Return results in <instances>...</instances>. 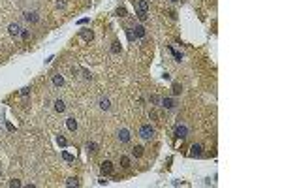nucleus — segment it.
<instances>
[{
	"instance_id": "f257e3e1",
	"label": "nucleus",
	"mask_w": 282,
	"mask_h": 188,
	"mask_svg": "<svg viewBox=\"0 0 282 188\" xmlns=\"http://www.w3.org/2000/svg\"><path fill=\"white\" fill-rule=\"evenodd\" d=\"M139 137L143 139V141H151L152 137H154V128L151 126V124H143L139 128Z\"/></svg>"
},
{
	"instance_id": "f03ea898",
	"label": "nucleus",
	"mask_w": 282,
	"mask_h": 188,
	"mask_svg": "<svg viewBox=\"0 0 282 188\" xmlns=\"http://www.w3.org/2000/svg\"><path fill=\"white\" fill-rule=\"evenodd\" d=\"M21 27L17 25V23H11V25L8 27V32H10V36H13V38H17V36H21Z\"/></svg>"
},
{
	"instance_id": "7ed1b4c3",
	"label": "nucleus",
	"mask_w": 282,
	"mask_h": 188,
	"mask_svg": "<svg viewBox=\"0 0 282 188\" xmlns=\"http://www.w3.org/2000/svg\"><path fill=\"white\" fill-rule=\"evenodd\" d=\"M175 135H177V137H181V139L188 137V128H186L184 124H179V126L175 128Z\"/></svg>"
},
{
	"instance_id": "20e7f679",
	"label": "nucleus",
	"mask_w": 282,
	"mask_h": 188,
	"mask_svg": "<svg viewBox=\"0 0 282 188\" xmlns=\"http://www.w3.org/2000/svg\"><path fill=\"white\" fill-rule=\"evenodd\" d=\"M132 32H134V38H141V40H143L145 34H147V32H145V27H141V25H135Z\"/></svg>"
},
{
	"instance_id": "39448f33",
	"label": "nucleus",
	"mask_w": 282,
	"mask_h": 188,
	"mask_svg": "<svg viewBox=\"0 0 282 188\" xmlns=\"http://www.w3.org/2000/svg\"><path fill=\"white\" fill-rule=\"evenodd\" d=\"M100 169H102L104 175H111V173H113V164H111L109 160H105V162H102V168H100Z\"/></svg>"
},
{
	"instance_id": "423d86ee",
	"label": "nucleus",
	"mask_w": 282,
	"mask_h": 188,
	"mask_svg": "<svg viewBox=\"0 0 282 188\" xmlns=\"http://www.w3.org/2000/svg\"><path fill=\"white\" fill-rule=\"evenodd\" d=\"M130 130H126V128H122L121 132H119V139H121V143H128L130 141Z\"/></svg>"
},
{
	"instance_id": "0eeeda50",
	"label": "nucleus",
	"mask_w": 282,
	"mask_h": 188,
	"mask_svg": "<svg viewBox=\"0 0 282 188\" xmlns=\"http://www.w3.org/2000/svg\"><path fill=\"white\" fill-rule=\"evenodd\" d=\"M160 104H162V107H166V109H173L177 104H175V100H171V98H162L160 100Z\"/></svg>"
},
{
	"instance_id": "6e6552de",
	"label": "nucleus",
	"mask_w": 282,
	"mask_h": 188,
	"mask_svg": "<svg viewBox=\"0 0 282 188\" xmlns=\"http://www.w3.org/2000/svg\"><path fill=\"white\" fill-rule=\"evenodd\" d=\"M66 126H68L70 132H75L77 130V121L74 119V117H70V119H66Z\"/></svg>"
},
{
	"instance_id": "1a4fd4ad",
	"label": "nucleus",
	"mask_w": 282,
	"mask_h": 188,
	"mask_svg": "<svg viewBox=\"0 0 282 188\" xmlns=\"http://www.w3.org/2000/svg\"><path fill=\"white\" fill-rule=\"evenodd\" d=\"M25 19H27L28 23H38V21H40V17H38L36 11H27V13H25Z\"/></svg>"
},
{
	"instance_id": "9d476101",
	"label": "nucleus",
	"mask_w": 282,
	"mask_h": 188,
	"mask_svg": "<svg viewBox=\"0 0 282 188\" xmlns=\"http://www.w3.org/2000/svg\"><path fill=\"white\" fill-rule=\"evenodd\" d=\"M79 36H81L85 41H90V40L94 38V32H92V30H88V28H85V30H81V32H79Z\"/></svg>"
},
{
	"instance_id": "9b49d317",
	"label": "nucleus",
	"mask_w": 282,
	"mask_h": 188,
	"mask_svg": "<svg viewBox=\"0 0 282 188\" xmlns=\"http://www.w3.org/2000/svg\"><path fill=\"white\" fill-rule=\"evenodd\" d=\"M201 152H203V147H201L199 143H194L192 149H190V154H192V156H201Z\"/></svg>"
},
{
	"instance_id": "f8f14e48",
	"label": "nucleus",
	"mask_w": 282,
	"mask_h": 188,
	"mask_svg": "<svg viewBox=\"0 0 282 188\" xmlns=\"http://www.w3.org/2000/svg\"><path fill=\"white\" fill-rule=\"evenodd\" d=\"M135 8H137V11H149V2L147 0H139L135 4Z\"/></svg>"
},
{
	"instance_id": "ddd939ff",
	"label": "nucleus",
	"mask_w": 282,
	"mask_h": 188,
	"mask_svg": "<svg viewBox=\"0 0 282 188\" xmlns=\"http://www.w3.org/2000/svg\"><path fill=\"white\" fill-rule=\"evenodd\" d=\"M143 151H145V149L141 147V145H135V147L132 149V156H134V158H139V156H143Z\"/></svg>"
},
{
	"instance_id": "4468645a",
	"label": "nucleus",
	"mask_w": 282,
	"mask_h": 188,
	"mask_svg": "<svg viewBox=\"0 0 282 188\" xmlns=\"http://www.w3.org/2000/svg\"><path fill=\"white\" fill-rule=\"evenodd\" d=\"M53 85H55V87H62V85H64V77H62L60 74H55V75H53Z\"/></svg>"
},
{
	"instance_id": "2eb2a0df",
	"label": "nucleus",
	"mask_w": 282,
	"mask_h": 188,
	"mask_svg": "<svg viewBox=\"0 0 282 188\" xmlns=\"http://www.w3.org/2000/svg\"><path fill=\"white\" fill-rule=\"evenodd\" d=\"M121 49H122V47H121L119 41H113V43H111V53H113V55H119Z\"/></svg>"
},
{
	"instance_id": "dca6fc26",
	"label": "nucleus",
	"mask_w": 282,
	"mask_h": 188,
	"mask_svg": "<svg viewBox=\"0 0 282 188\" xmlns=\"http://www.w3.org/2000/svg\"><path fill=\"white\" fill-rule=\"evenodd\" d=\"M100 107H102L104 111H109V109H111V104H109V100H107V98H100Z\"/></svg>"
},
{
	"instance_id": "f3484780",
	"label": "nucleus",
	"mask_w": 282,
	"mask_h": 188,
	"mask_svg": "<svg viewBox=\"0 0 282 188\" xmlns=\"http://www.w3.org/2000/svg\"><path fill=\"white\" fill-rule=\"evenodd\" d=\"M66 109V104L62 102V100H55V111H58V113H62Z\"/></svg>"
},
{
	"instance_id": "a211bd4d",
	"label": "nucleus",
	"mask_w": 282,
	"mask_h": 188,
	"mask_svg": "<svg viewBox=\"0 0 282 188\" xmlns=\"http://www.w3.org/2000/svg\"><path fill=\"white\" fill-rule=\"evenodd\" d=\"M121 166H122V168H130V166H132L130 156H121Z\"/></svg>"
},
{
	"instance_id": "6ab92c4d",
	"label": "nucleus",
	"mask_w": 282,
	"mask_h": 188,
	"mask_svg": "<svg viewBox=\"0 0 282 188\" xmlns=\"http://www.w3.org/2000/svg\"><path fill=\"white\" fill-rule=\"evenodd\" d=\"M171 88H173V94H175V96H179V94L182 92V87H181L179 83H173V87H171Z\"/></svg>"
},
{
	"instance_id": "aec40b11",
	"label": "nucleus",
	"mask_w": 282,
	"mask_h": 188,
	"mask_svg": "<svg viewBox=\"0 0 282 188\" xmlns=\"http://www.w3.org/2000/svg\"><path fill=\"white\" fill-rule=\"evenodd\" d=\"M57 143H58L60 147H66V145H68V141H66V137H64V135H57Z\"/></svg>"
},
{
	"instance_id": "412c9836",
	"label": "nucleus",
	"mask_w": 282,
	"mask_h": 188,
	"mask_svg": "<svg viewBox=\"0 0 282 188\" xmlns=\"http://www.w3.org/2000/svg\"><path fill=\"white\" fill-rule=\"evenodd\" d=\"M135 17H137L139 21H147V17H149V15H147V11H137V13H135Z\"/></svg>"
},
{
	"instance_id": "4be33fe9",
	"label": "nucleus",
	"mask_w": 282,
	"mask_h": 188,
	"mask_svg": "<svg viewBox=\"0 0 282 188\" xmlns=\"http://www.w3.org/2000/svg\"><path fill=\"white\" fill-rule=\"evenodd\" d=\"M62 158H64L66 162H72V160H74V154H70L68 151H62Z\"/></svg>"
},
{
	"instance_id": "5701e85b",
	"label": "nucleus",
	"mask_w": 282,
	"mask_h": 188,
	"mask_svg": "<svg viewBox=\"0 0 282 188\" xmlns=\"http://www.w3.org/2000/svg\"><path fill=\"white\" fill-rule=\"evenodd\" d=\"M66 186H79V181L72 177V179H68V181H66Z\"/></svg>"
},
{
	"instance_id": "b1692460",
	"label": "nucleus",
	"mask_w": 282,
	"mask_h": 188,
	"mask_svg": "<svg viewBox=\"0 0 282 188\" xmlns=\"http://www.w3.org/2000/svg\"><path fill=\"white\" fill-rule=\"evenodd\" d=\"M169 51L173 53V57H175V60H177V62H181V58H182V55H181L179 51H175V49H173V47H169Z\"/></svg>"
},
{
	"instance_id": "393cba45",
	"label": "nucleus",
	"mask_w": 282,
	"mask_h": 188,
	"mask_svg": "<svg viewBox=\"0 0 282 188\" xmlns=\"http://www.w3.org/2000/svg\"><path fill=\"white\" fill-rule=\"evenodd\" d=\"M87 149L94 152V151H96V149H98V145H96V143H92V141H88V143H87Z\"/></svg>"
},
{
	"instance_id": "a878e982",
	"label": "nucleus",
	"mask_w": 282,
	"mask_h": 188,
	"mask_svg": "<svg viewBox=\"0 0 282 188\" xmlns=\"http://www.w3.org/2000/svg\"><path fill=\"white\" fill-rule=\"evenodd\" d=\"M21 38L25 40V41H27V40L30 38V32H28V30H21Z\"/></svg>"
},
{
	"instance_id": "bb28decb",
	"label": "nucleus",
	"mask_w": 282,
	"mask_h": 188,
	"mask_svg": "<svg viewBox=\"0 0 282 188\" xmlns=\"http://www.w3.org/2000/svg\"><path fill=\"white\" fill-rule=\"evenodd\" d=\"M28 94H30V88H28V87L21 88V96H28Z\"/></svg>"
},
{
	"instance_id": "cd10ccee",
	"label": "nucleus",
	"mask_w": 282,
	"mask_h": 188,
	"mask_svg": "<svg viewBox=\"0 0 282 188\" xmlns=\"http://www.w3.org/2000/svg\"><path fill=\"white\" fill-rule=\"evenodd\" d=\"M10 186H11V188H15V186H21V181H17V179H13V181L10 182Z\"/></svg>"
},
{
	"instance_id": "c85d7f7f",
	"label": "nucleus",
	"mask_w": 282,
	"mask_h": 188,
	"mask_svg": "<svg viewBox=\"0 0 282 188\" xmlns=\"http://www.w3.org/2000/svg\"><path fill=\"white\" fill-rule=\"evenodd\" d=\"M83 75H85V79H90L92 75H90V72H88V70H83Z\"/></svg>"
},
{
	"instance_id": "c756f323",
	"label": "nucleus",
	"mask_w": 282,
	"mask_h": 188,
	"mask_svg": "<svg viewBox=\"0 0 282 188\" xmlns=\"http://www.w3.org/2000/svg\"><path fill=\"white\" fill-rule=\"evenodd\" d=\"M151 102H152V104H160V98H158V96H151Z\"/></svg>"
},
{
	"instance_id": "7c9ffc66",
	"label": "nucleus",
	"mask_w": 282,
	"mask_h": 188,
	"mask_svg": "<svg viewBox=\"0 0 282 188\" xmlns=\"http://www.w3.org/2000/svg\"><path fill=\"white\" fill-rule=\"evenodd\" d=\"M171 2H177V0H171Z\"/></svg>"
}]
</instances>
